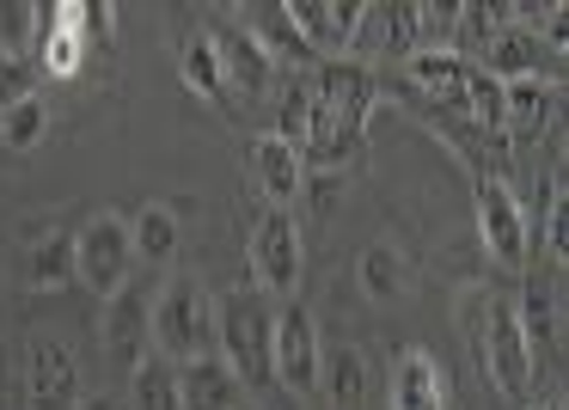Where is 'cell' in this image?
<instances>
[{
    "mask_svg": "<svg viewBox=\"0 0 569 410\" xmlns=\"http://www.w3.org/2000/svg\"><path fill=\"white\" fill-rule=\"evenodd\" d=\"M129 410H178V368L148 356L129 373Z\"/></svg>",
    "mask_w": 569,
    "mask_h": 410,
    "instance_id": "obj_27",
    "label": "cell"
},
{
    "mask_svg": "<svg viewBox=\"0 0 569 410\" xmlns=\"http://www.w3.org/2000/svg\"><path fill=\"white\" fill-rule=\"evenodd\" d=\"M551 104H557L551 80H515V87H502V123L515 129V136H539Z\"/></svg>",
    "mask_w": 569,
    "mask_h": 410,
    "instance_id": "obj_23",
    "label": "cell"
},
{
    "mask_svg": "<svg viewBox=\"0 0 569 410\" xmlns=\"http://www.w3.org/2000/svg\"><path fill=\"white\" fill-rule=\"evenodd\" d=\"M99 343H104V356H111L123 373H136L141 361L153 356V294H148L141 282L117 288V294L104 300Z\"/></svg>",
    "mask_w": 569,
    "mask_h": 410,
    "instance_id": "obj_8",
    "label": "cell"
},
{
    "mask_svg": "<svg viewBox=\"0 0 569 410\" xmlns=\"http://www.w3.org/2000/svg\"><path fill=\"white\" fill-rule=\"evenodd\" d=\"M246 31L263 43V50H270L276 68H282V62H295V68L312 62V68H319V56L300 43V31H295V19H288V7H251V13H246Z\"/></svg>",
    "mask_w": 569,
    "mask_h": 410,
    "instance_id": "obj_21",
    "label": "cell"
},
{
    "mask_svg": "<svg viewBox=\"0 0 569 410\" xmlns=\"http://www.w3.org/2000/svg\"><path fill=\"white\" fill-rule=\"evenodd\" d=\"M300 43H307L319 62H343L356 50V26H361V0H295L288 7Z\"/></svg>",
    "mask_w": 569,
    "mask_h": 410,
    "instance_id": "obj_11",
    "label": "cell"
},
{
    "mask_svg": "<svg viewBox=\"0 0 569 410\" xmlns=\"http://www.w3.org/2000/svg\"><path fill=\"white\" fill-rule=\"evenodd\" d=\"M466 56L459 50H417L405 56V74L417 80V92H429V99H441L447 111H459V92H466Z\"/></svg>",
    "mask_w": 569,
    "mask_h": 410,
    "instance_id": "obj_19",
    "label": "cell"
},
{
    "mask_svg": "<svg viewBox=\"0 0 569 410\" xmlns=\"http://www.w3.org/2000/svg\"><path fill=\"white\" fill-rule=\"evenodd\" d=\"M246 160H251V178H258V190L270 197V209H295V202H300V184H307L300 148H288L282 136H258Z\"/></svg>",
    "mask_w": 569,
    "mask_h": 410,
    "instance_id": "obj_15",
    "label": "cell"
},
{
    "mask_svg": "<svg viewBox=\"0 0 569 410\" xmlns=\"http://www.w3.org/2000/svg\"><path fill=\"white\" fill-rule=\"evenodd\" d=\"M459 312H466V331L478 343V361L490 373V386L502 398H515V404H527L532 398V356H527V337H520L515 300L496 294V288H466Z\"/></svg>",
    "mask_w": 569,
    "mask_h": 410,
    "instance_id": "obj_1",
    "label": "cell"
},
{
    "mask_svg": "<svg viewBox=\"0 0 569 410\" xmlns=\"http://www.w3.org/2000/svg\"><path fill=\"white\" fill-rule=\"evenodd\" d=\"M80 361L56 337H31L26 343V410H74L80 404Z\"/></svg>",
    "mask_w": 569,
    "mask_h": 410,
    "instance_id": "obj_10",
    "label": "cell"
},
{
    "mask_svg": "<svg viewBox=\"0 0 569 410\" xmlns=\"http://www.w3.org/2000/svg\"><path fill=\"white\" fill-rule=\"evenodd\" d=\"M209 43H214V56H221V80H227V92H233V104L239 99L251 104V99H263V92H270L276 62H270V50H263L246 26H221Z\"/></svg>",
    "mask_w": 569,
    "mask_h": 410,
    "instance_id": "obj_12",
    "label": "cell"
},
{
    "mask_svg": "<svg viewBox=\"0 0 569 410\" xmlns=\"http://www.w3.org/2000/svg\"><path fill=\"white\" fill-rule=\"evenodd\" d=\"M178 74H184V87L197 92V99H209L214 111H239L233 92H227V80H221V56H214L209 38H184V43H178Z\"/></svg>",
    "mask_w": 569,
    "mask_h": 410,
    "instance_id": "obj_20",
    "label": "cell"
},
{
    "mask_svg": "<svg viewBox=\"0 0 569 410\" xmlns=\"http://www.w3.org/2000/svg\"><path fill=\"white\" fill-rule=\"evenodd\" d=\"M459 117H471V123H478L483 136H508V123H502V87H496V80L483 74L478 62L466 68V92H459Z\"/></svg>",
    "mask_w": 569,
    "mask_h": 410,
    "instance_id": "obj_28",
    "label": "cell"
},
{
    "mask_svg": "<svg viewBox=\"0 0 569 410\" xmlns=\"http://www.w3.org/2000/svg\"><path fill=\"white\" fill-rule=\"evenodd\" d=\"M319 386H325V398H331L337 410H356L361 386H368V361H361V349H349V343L319 349Z\"/></svg>",
    "mask_w": 569,
    "mask_h": 410,
    "instance_id": "obj_22",
    "label": "cell"
},
{
    "mask_svg": "<svg viewBox=\"0 0 569 410\" xmlns=\"http://www.w3.org/2000/svg\"><path fill=\"white\" fill-rule=\"evenodd\" d=\"M178 214H184V202H148V209L129 214V246H136V263H148V270H172V263H178V239H184Z\"/></svg>",
    "mask_w": 569,
    "mask_h": 410,
    "instance_id": "obj_18",
    "label": "cell"
},
{
    "mask_svg": "<svg viewBox=\"0 0 569 410\" xmlns=\"http://www.w3.org/2000/svg\"><path fill=\"white\" fill-rule=\"evenodd\" d=\"M178 410H246V386L221 356H197L178 368Z\"/></svg>",
    "mask_w": 569,
    "mask_h": 410,
    "instance_id": "obj_16",
    "label": "cell"
},
{
    "mask_svg": "<svg viewBox=\"0 0 569 410\" xmlns=\"http://www.w3.org/2000/svg\"><path fill=\"white\" fill-rule=\"evenodd\" d=\"M545 246H551V263L563 270V263H569V190H563V178L551 184V214H545Z\"/></svg>",
    "mask_w": 569,
    "mask_h": 410,
    "instance_id": "obj_31",
    "label": "cell"
},
{
    "mask_svg": "<svg viewBox=\"0 0 569 410\" xmlns=\"http://www.w3.org/2000/svg\"><path fill=\"white\" fill-rule=\"evenodd\" d=\"M478 68L496 80V87H515V80H545V38H539V31H527L520 19H508V26L490 31Z\"/></svg>",
    "mask_w": 569,
    "mask_h": 410,
    "instance_id": "obj_13",
    "label": "cell"
},
{
    "mask_svg": "<svg viewBox=\"0 0 569 410\" xmlns=\"http://www.w3.org/2000/svg\"><path fill=\"white\" fill-rule=\"evenodd\" d=\"M312 99H319V111L331 117L337 129H349V136H368V117L373 104H380V80H373L368 62H319V74H312Z\"/></svg>",
    "mask_w": 569,
    "mask_h": 410,
    "instance_id": "obj_7",
    "label": "cell"
},
{
    "mask_svg": "<svg viewBox=\"0 0 569 410\" xmlns=\"http://www.w3.org/2000/svg\"><path fill=\"white\" fill-rule=\"evenodd\" d=\"M471 202H478V239L508 276H520L532 263V227H527V209L520 197L508 190L502 172L490 166H471Z\"/></svg>",
    "mask_w": 569,
    "mask_h": 410,
    "instance_id": "obj_4",
    "label": "cell"
},
{
    "mask_svg": "<svg viewBox=\"0 0 569 410\" xmlns=\"http://www.w3.org/2000/svg\"><path fill=\"white\" fill-rule=\"evenodd\" d=\"M50 233H62V227H56L50 214H31V221L19 227V239H26V246H38V239H50Z\"/></svg>",
    "mask_w": 569,
    "mask_h": 410,
    "instance_id": "obj_34",
    "label": "cell"
},
{
    "mask_svg": "<svg viewBox=\"0 0 569 410\" xmlns=\"http://www.w3.org/2000/svg\"><path fill=\"white\" fill-rule=\"evenodd\" d=\"M74 410H123V404H117V398H80Z\"/></svg>",
    "mask_w": 569,
    "mask_h": 410,
    "instance_id": "obj_36",
    "label": "cell"
},
{
    "mask_svg": "<svg viewBox=\"0 0 569 410\" xmlns=\"http://www.w3.org/2000/svg\"><path fill=\"white\" fill-rule=\"evenodd\" d=\"M361 288H368L373 307H392L398 294H405V258H398V246H386V239H373L368 251H361Z\"/></svg>",
    "mask_w": 569,
    "mask_h": 410,
    "instance_id": "obj_25",
    "label": "cell"
},
{
    "mask_svg": "<svg viewBox=\"0 0 569 410\" xmlns=\"http://www.w3.org/2000/svg\"><path fill=\"white\" fill-rule=\"evenodd\" d=\"M319 324L300 300L276 307V337H270V380H282L288 392H312L319 386Z\"/></svg>",
    "mask_w": 569,
    "mask_h": 410,
    "instance_id": "obj_9",
    "label": "cell"
},
{
    "mask_svg": "<svg viewBox=\"0 0 569 410\" xmlns=\"http://www.w3.org/2000/svg\"><path fill=\"white\" fill-rule=\"evenodd\" d=\"M312 117H319V99H312V80H295V87L282 92V117H276V129H270V136H282L288 148H300V141H307V129H312Z\"/></svg>",
    "mask_w": 569,
    "mask_h": 410,
    "instance_id": "obj_29",
    "label": "cell"
},
{
    "mask_svg": "<svg viewBox=\"0 0 569 410\" xmlns=\"http://www.w3.org/2000/svg\"><path fill=\"white\" fill-rule=\"evenodd\" d=\"M111 31H117V7H111V0H104V7H99V0H80V38H87V43H111Z\"/></svg>",
    "mask_w": 569,
    "mask_h": 410,
    "instance_id": "obj_32",
    "label": "cell"
},
{
    "mask_svg": "<svg viewBox=\"0 0 569 410\" xmlns=\"http://www.w3.org/2000/svg\"><path fill=\"white\" fill-rule=\"evenodd\" d=\"M74 282V233H50L38 246H26V288H68Z\"/></svg>",
    "mask_w": 569,
    "mask_h": 410,
    "instance_id": "obj_24",
    "label": "cell"
},
{
    "mask_svg": "<svg viewBox=\"0 0 569 410\" xmlns=\"http://www.w3.org/2000/svg\"><path fill=\"white\" fill-rule=\"evenodd\" d=\"M129 270H136V246H129V214H92L74 233V282H87L92 294L111 300L117 288H129Z\"/></svg>",
    "mask_w": 569,
    "mask_h": 410,
    "instance_id": "obj_5",
    "label": "cell"
},
{
    "mask_svg": "<svg viewBox=\"0 0 569 410\" xmlns=\"http://www.w3.org/2000/svg\"><path fill=\"white\" fill-rule=\"evenodd\" d=\"M43 136H50V104H43L38 92H26L19 104L0 111V148L31 153V148H43Z\"/></svg>",
    "mask_w": 569,
    "mask_h": 410,
    "instance_id": "obj_26",
    "label": "cell"
},
{
    "mask_svg": "<svg viewBox=\"0 0 569 410\" xmlns=\"http://www.w3.org/2000/svg\"><path fill=\"white\" fill-rule=\"evenodd\" d=\"M300 270H307V246H300V221L288 209H263L251 227V276H258L263 294L295 300Z\"/></svg>",
    "mask_w": 569,
    "mask_h": 410,
    "instance_id": "obj_6",
    "label": "cell"
},
{
    "mask_svg": "<svg viewBox=\"0 0 569 410\" xmlns=\"http://www.w3.org/2000/svg\"><path fill=\"white\" fill-rule=\"evenodd\" d=\"M26 92H31L26 62H13V56H0V111H7V104H19Z\"/></svg>",
    "mask_w": 569,
    "mask_h": 410,
    "instance_id": "obj_33",
    "label": "cell"
},
{
    "mask_svg": "<svg viewBox=\"0 0 569 410\" xmlns=\"http://www.w3.org/2000/svg\"><path fill=\"white\" fill-rule=\"evenodd\" d=\"M392 410H447V373L422 343L398 349L392 361Z\"/></svg>",
    "mask_w": 569,
    "mask_h": 410,
    "instance_id": "obj_17",
    "label": "cell"
},
{
    "mask_svg": "<svg viewBox=\"0 0 569 410\" xmlns=\"http://www.w3.org/2000/svg\"><path fill=\"white\" fill-rule=\"evenodd\" d=\"M26 50H38V7L13 0V7H0V56L26 62Z\"/></svg>",
    "mask_w": 569,
    "mask_h": 410,
    "instance_id": "obj_30",
    "label": "cell"
},
{
    "mask_svg": "<svg viewBox=\"0 0 569 410\" xmlns=\"http://www.w3.org/2000/svg\"><path fill=\"white\" fill-rule=\"evenodd\" d=\"M87 62V38H80V0L62 7H38V68L50 80H74Z\"/></svg>",
    "mask_w": 569,
    "mask_h": 410,
    "instance_id": "obj_14",
    "label": "cell"
},
{
    "mask_svg": "<svg viewBox=\"0 0 569 410\" xmlns=\"http://www.w3.org/2000/svg\"><path fill=\"white\" fill-rule=\"evenodd\" d=\"M153 356L184 368L197 356H214V294L190 276H172L153 300Z\"/></svg>",
    "mask_w": 569,
    "mask_h": 410,
    "instance_id": "obj_3",
    "label": "cell"
},
{
    "mask_svg": "<svg viewBox=\"0 0 569 410\" xmlns=\"http://www.w3.org/2000/svg\"><path fill=\"white\" fill-rule=\"evenodd\" d=\"M270 337H276V307L263 288L239 282L214 294V349H221L239 386L270 380Z\"/></svg>",
    "mask_w": 569,
    "mask_h": 410,
    "instance_id": "obj_2",
    "label": "cell"
},
{
    "mask_svg": "<svg viewBox=\"0 0 569 410\" xmlns=\"http://www.w3.org/2000/svg\"><path fill=\"white\" fill-rule=\"evenodd\" d=\"M527 410H569V404H563V392H551V398L532 392V398H527Z\"/></svg>",
    "mask_w": 569,
    "mask_h": 410,
    "instance_id": "obj_35",
    "label": "cell"
}]
</instances>
